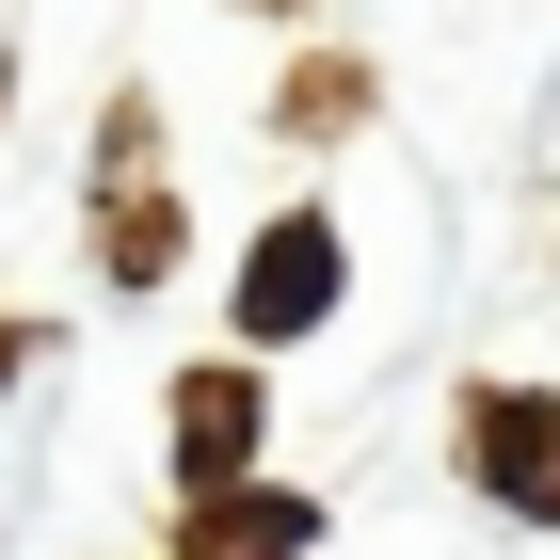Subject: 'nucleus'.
<instances>
[{
	"mask_svg": "<svg viewBox=\"0 0 560 560\" xmlns=\"http://www.w3.org/2000/svg\"><path fill=\"white\" fill-rule=\"evenodd\" d=\"M337 224H272L257 241V272H241V320H257V337H304V320H320V304H337Z\"/></svg>",
	"mask_w": 560,
	"mask_h": 560,
	"instance_id": "obj_1",
	"label": "nucleus"
},
{
	"mask_svg": "<svg viewBox=\"0 0 560 560\" xmlns=\"http://www.w3.org/2000/svg\"><path fill=\"white\" fill-rule=\"evenodd\" d=\"M176 465H192V480H241V465H257V385H241V369L176 385Z\"/></svg>",
	"mask_w": 560,
	"mask_h": 560,
	"instance_id": "obj_2",
	"label": "nucleus"
},
{
	"mask_svg": "<svg viewBox=\"0 0 560 560\" xmlns=\"http://www.w3.org/2000/svg\"><path fill=\"white\" fill-rule=\"evenodd\" d=\"M480 465H497L513 513H560V432H545V400H480Z\"/></svg>",
	"mask_w": 560,
	"mask_h": 560,
	"instance_id": "obj_3",
	"label": "nucleus"
},
{
	"mask_svg": "<svg viewBox=\"0 0 560 560\" xmlns=\"http://www.w3.org/2000/svg\"><path fill=\"white\" fill-rule=\"evenodd\" d=\"M304 528H320L304 497H224V513H209V545H192V560H289Z\"/></svg>",
	"mask_w": 560,
	"mask_h": 560,
	"instance_id": "obj_4",
	"label": "nucleus"
},
{
	"mask_svg": "<svg viewBox=\"0 0 560 560\" xmlns=\"http://www.w3.org/2000/svg\"><path fill=\"white\" fill-rule=\"evenodd\" d=\"M0 369H16V337H0Z\"/></svg>",
	"mask_w": 560,
	"mask_h": 560,
	"instance_id": "obj_5",
	"label": "nucleus"
}]
</instances>
